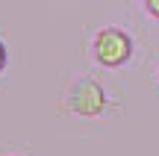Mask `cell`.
Listing matches in <instances>:
<instances>
[{
    "mask_svg": "<svg viewBox=\"0 0 159 156\" xmlns=\"http://www.w3.org/2000/svg\"><path fill=\"white\" fill-rule=\"evenodd\" d=\"M91 53H94V62L103 68H121L133 56V38L118 27H103L94 33Z\"/></svg>",
    "mask_w": 159,
    "mask_h": 156,
    "instance_id": "6da1fadb",
    "label": "cell"
},
{
    "mask_svg": "<svg viewBox=\"0 0 159 156\" xmlns=\"http://www.w3.org/2000/svg\"><path fill=\"white\" fill-rule=\"evenodd\" d=\"M65 106L68 112L83 118H94L106 109V91L103 86L94 80V77H80L74 86L68 88V97H65Z\"/></svg>",
    "mask_w": 159,
    "mask_h": 156,
    "instance_id": "7a4b0ae2",
    "label": "cell"
},
{
    "mask_svg": "<svg viewBox=\"0 0 159 156\" xmlns=\"http://www.w3.org/2000/svg\"><path fill=\"white\" fill-rule=\"evenodd\" d=\"M144 9H148L150 18H156V21H159V0H144Z\"/></svg>",
    "mask_w": 159,
    "mask_h": 156,
    "instance_id": "3957f363",
    "label": "cell"
},
{
    "mask_svg": "<svg viewBox=\"0 0 159 156\" xmlns=\"http://www.w3.org/2000/svg\"><path fill=\"white\" fill-rule=\"evenodd\" d=\"M6 65H9V50H6L3 38H0V74H3V71H6Z\"/></svg>",
    "mask_w": 159,
    "mask_h": 156,
    "instance_id": "277c9868",
    "label": "cell"
},
{
    "mask_svg": "<svg viewBox=\"0 0 159 156\" xmlns=\"http://www.w3.org/2000/svg\"><path fill=\"white\" fill-rule=\"evenodd\" d=\"M156 80H159V71H156Z\"/></svg>",
    "mask_w": 159,
    "mask_h": 156,
    "instance_id": "5b68a950",
    "label": "cell"
}]
</instances>
